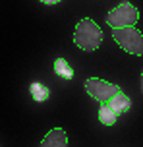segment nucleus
Listing matches in <instances>:
<instances>
[{"mask_svg": "<svg viewBox=\"0 0 143 147\" xmlns=\"http://www.w3.org/2000/svg\"><path fill=\"white\" fill-rule=\"evenodd\" d=\"M103 39H105L103 29L91 18H83V20L77 22V25L74 29V43L81 51H87V52L97 51L101 47V43H103Z\"/></svg>", "mask_w": 143, "mask_h": 147, "instance_id": "1", "label": "nucleus"}, {"mask_svg": "<svg viewBox=\"0 0 143 147\" xmlns=\"http://www.w3.org/2000/svg\"><path fill=\"white\" fill-rule=\"evenodd\" d=\"M112 39L122 51L143 56V33L137 29L136 25H128V27H116L112 29Z\"/></svg>", "mask_w": 143, "mask_h": 147, "instance_id": "2", "label": "nucleus"}, {"mask_svg": "<svg viewBox=\"0 0 143 147\" xmlns=\"http://www.w3.org/2000/svg\"><path fill=\"white\" fill-rule=\"evenodd\" d=\"M139 20V12L134 4H130L128 0L120 2L116 8H112L108 16H106V23L110 25V29L116 27H128V25H136Z\"/></svg>", "mask_w": 143, "mask_h": 147, "instance_id": "3", "label": "nucleus"}, {"mask_svg": "<svg viewBox=\"0 0 143 147\" xmlns=\"http://www.w3.org/2000/svg\"><path fill=\"white\" fill-rule=\"evenodd\" d=\"M85 91L87 95L93 97L99 103H108L112 97H116L118 93H122L120 85H114V83H108L105 80H99V78H89L85 81Z\"/></svg>", "mask_w": 143, "mask_h": 147, "instance_id": "4", "label": "nucleus"}, {"mask_svg": "<svg viewBox=\"0 0 143 147\" xmlns=\"http://www.w3.org/2000/svg\"><path fill=\"white\" fill-rule=\"evenodd\" d=\"M41 147H68V136L62 128H54L43 138Z\"/></svg>", "mask_w": 143, "mask_h": 147, "instance_id": "5", "label": "nucleus"}, {"mask_svg": "<svg viewBox=\"0 0 143 147\" xmlns=\"http://www.w3.org/2000/svg\"><path fill=\"white\" fill-rule=\"evenodd\" d=\"M108 107L116 112V114H124V112H128L132 109V99L128 95H124V93H118L116 97H112L110 101H108Z\"/></svg>", "mask_w": 143, "mask_h": 147, "instance_id": "6", "label": "nucleus"}, {"mask_svg": "<svg viewBox=\"0 0 143 147\" xmlns=\"http://www.w3.org/2000/svg\"><path fill=\"white\" fill-rule=\"evenodd\" d=\"M29 93L37 103H45L50 97V89L46 87V85H43V83H39V81H33L29 85Z\"/></svg>", "mask_w": 143, "mask_h": 147, "instance_id": "7", "label": "nucleus"}, {"mask_svg": "<svg viewBox=\"0 0 143 147\" xmlns=\"http://www.w3.org/2000/svg\"><path fill=\"white\" fill-rule=\"evenodd\" d=\"M116 118H118V114L108 107V103L101 105V109H99V122H101V124L114 126V124H116Z\"/></svg>", "mask_w": 143, "mask_h": 147, "instance_id": "8", "label": "nucleus"}, {"mask_svg": "<svg viewBox=\"0 0 143 147\" xmlns=\"http://www.w3.org/2000/svg\"><path fill=\"white\" fill-rule=\"evenodd\" d=\"M54 72L58 74L60 78H64V80H72V78H74V70H72V66H70L64 58L54 60Z\"/></svg>", "mask_w": 143, "mask_h": 147, "instance_id": "9", "label": "nucleus"}, {"mask_svg": "<svg viewBox=\"0 0 143 147\" xmlns=\"http://www.w3.org/2000/svg\"><path fill=\"white\" fill-rule=\"evenodd\" d=\"M39 2H43V4H46V6H54V4H58V2H62V0H39Z\"/></svg>", "mask_w": 143, "mask_h": 147, "instance_id": "10", "label": "nucleus"}, {"mask_svg": "<svg viewBox=\"0 0 143 147\" xmlns=\"http://www.w3.org/2000/svg\"><path fill=\"white\" fill-rule=\"evenodd\" d=\"M141 89H143V72H141Z\"/></svg>", "mask_w": 143, "mask_h": 147, "instance_id": "11", "label": "nucleus"}]
</instances>
